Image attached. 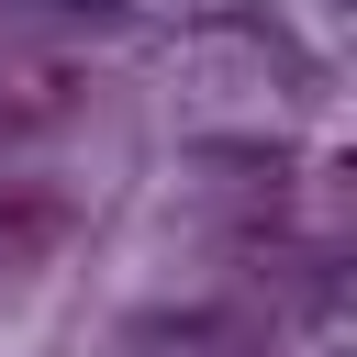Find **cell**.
<instances>
[]
</instances>
